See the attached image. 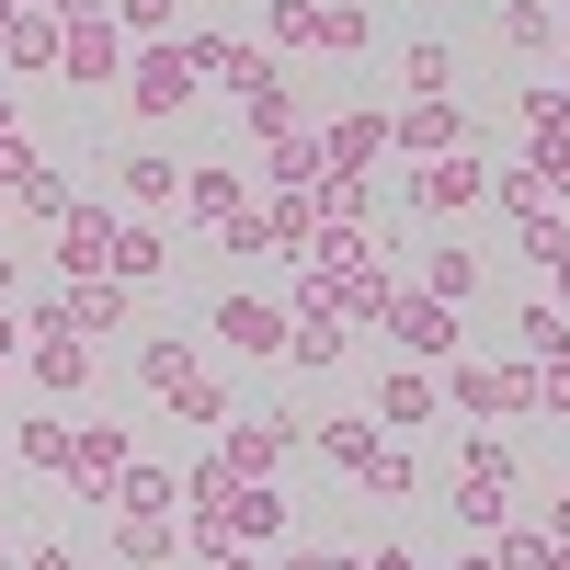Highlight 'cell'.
Masks as SVG:
<instances>
[{"instance_id":"e0dca14e","label":"cell","mask_w":570,"mask_h":570,"mask_svg":"<svg viewBox=\"0 0 570 570\" xmlns=\"http://www.w3.org/2000/svg\"><path fill=\"white\" fill-rule=\"evenodd\" d=\"M434 411H445V376H434V365H400V376H376V434H422Z\"/></svg>"},{"instance_id":"83f0119b","label":"cell","mask_w":570,"mask_h":570,"mask_svg":"<svg viewBox=\"0 0 570 570\" xmlns=\"http://www.w3.org/2000/svg\"><path fill=\"white\" fill-rule=\"evenodd\" d=\"M400 91H411V104H445V91H456V46H445V35H411Z\"/></svg>"},{"instance_id":"8992f818","label":"cell","mask_w":570,"mask_h":570,"mask_svg":"<svg viewBox=\"0 0 570 570\" xmlns=\"http://www.w3.org/2000/svg\"><path fill=\"white\" fill-rule=\"evenodd\" d=\"M206 343H217V354H240V365H285V297H263V285H217Z\"/></svg>"},{"instance_id":"f1b7e54d","label":"cell","mask_w":570,"mask_h":570,"mask_svg":"<svg viewBox=\"0 0 570 570\" xmlns=\"http://www.w3.org/2000/svg\"><path fill=\"white\" fill-rule=\"evenodd\" d=\"M160 559H183L171 513H126V525H115V570H160Z\"/></svg>"},{"instance_id":"681fc988","label":"cell","mask_w":570,"mask_h":570,"mask_svg":"<svg viewBox=\"0 0 570 570\" xmlns=\"http://www.w3.org/2000/svg\"><path fill=\"white\" fill-rule=\"evenodd\" d=\"M12 12H23V0H0V35H12Z\"/></svg>"},{"instance_id":"d590c367","label":"cell","mask_w":570,"mask_h":570,"mask_svg":"<svg viewBox=\"0 0 570 570\" xmlns=\"http://www.w3.org/2000/svg\"><path fill=\"white\" fill-rule=\"evenodd\" d=\"M513 354H537V365H559V354H570V320H559L548 297H525V308H513Z\"/></svg>"},{"instance_id":"7c38bea8","label":"cell","mask_w":570,"mask_h":570,"mask_svg":"<svg viewBox=\"0 0 570 570\" xmlns=\"http://www.w3.org/2000/svg\"><path fill=\"white\" fill-rule=\"evenodd\" d=\"M183 58H195V80L206 91H252L274 58H263V46H240V35H217V23H183Z\"/></svg>"},{"instance_id":"d6a6232c","label":"cell","mask_w":570,"mask_h":570,"mask_svg":"<svg viewBox=\"0 0 570 570\" xmlns=\"http://www.w3.org/2000/svg\"><path fill=\"white\" fill-rule=\"evenodd\" d=\"M354 491H376V502H411V491H422V456H411V434H389V445H376Z\"/></svg>"},{"instance_id":"2e32d148","label":"cell","mask_w":570,"mask_h":570,"mask_svg":"<svg viewBox=\"0 0 570 570\" xmlns=\"http://www.w3.org/2000/svg\"><path fill=\"white\" fill-rule=\"evenodd\" d=\"M297 126H308V91L285 80V69H263V80L240 91V137H252V149H274V137H297Z\"/></svg>"},{"instance_id":"ffe728a7","label":"cell","mask_w":570,"mask_h":570,"mask_svg":"<svg viewBox=\"0 0 570 570\" xmlns=\"http://www.w3.org/2000/svg\"><path fill=\"white\" fill-rule=\"evenodd\" d=\"M240 206H252V183L228 171V160H195V171H183V206H171V217H183V228H217V217H240Z\"/></svg>"},{"instance_id":"3957f363","label":"cell","mask_w":570,"mask_h":570,"mask_svg":"<svg viewBox=\"0 0 570 570\" xmlns=\"http://www.w3.org/2000/svg\"><path fill=\"white\" fill-rule=\"evenodd\" d=\"M195 104H206V80H195V58H183V35L137 46L126 80H115V115H137V126H171V115H195Z\"/></svg>"},{"instance_id":"ee69618b","label":"cell","mask_w":570,"mask_h":570,"mask_svg":"<svg viewBox=\"0 0 570 570\" xmlns=\"http://www.w3.org/2000/svg\"><path fill=\"white\" fill-rule=\"evenodd\" d=\"M537 274H548V308H570V240H559V252H548Z\"/></svg>"},{"instance_id":"277c9868","label":"cell","mask_w":570,"mask_h":570,"mask_svg":"<svg viewBox=\"0 0 570 570\" xmlns=\"http://www.w3.org/2000/svg\"><path fill=\"white\" fill-rule=\"evenodd\" d=\"M445 376V411H468V422H537V354H491V365H434Z\"/></svg>"},{"instance_id":"603a6c76","label":"cell","mask_w":570,"mask_h":570,"mask_svg":"<svg viewBox=\"0 0 570 570\" xmlns=\"http://www.w3.org/2000/svg\"><path fill=\"white\" fill-rule=\"evenodd\" d=\"M58 46H69V23L46 12V0H35V12H12V35H0V58H12L23 80H46V69H58Z\"/></svg>"},{"instance_id":"e575fe53","label":"cell","mask_w":570,"mask_h":570,"mask_svg":"<svg viewBox=\"0 0 570 570\" xmlns=\"http://www.w3.org/2000/svg\"><path fill=\"white\" fill-rule=\"evenodd\" d=\"M171 274V252H160V228L137 217V228H115V285H160Z\"/></svg>"},{"instance_id":"4316f807","label":"cell","mask_w":570,"mask_h":570,"mask_svg":"<svg viewBox=\"0 0 570 570\" xmlns=\"http://www.w3.org/2000/svg\"><path fill=\"white\" fill-rule=\"evenodd\" d=\"M513 58H559V0H502V23H491Z\"/></svg>"},{"instance_id":"ba28073f","label":"cell","mask_w":570,"mask_h":570,"mask_svg":"<svg viewBox=\"0 0 570 570\" xmlns=\"http://www.w3.org/2000/svg\"><path fill=\"white\" fill-rule=\"evenodd\" d=\"M80 331V343H115V331L137 320V285H115V274H80V285H58V297H35L23 308V331Z\"/></svg>"},{"instance_id":"6da1fadb","label":"cell","mask_w":570,"mask_h":570,"mask_svg":"<svg viewBox=\"0 0 570 570\" xmlns=\"http://www.w3.org/2000/svg\"><path fill=\"white\" fill-rule=\"evenodd\" d=\"M137 389H149L171 422H195V434H217L228 411H240V389L206 365V343L195 331H137Z\"/></svg>"},{"instance_id":"7bdbcfd3","label":"cell","mask_w":570,"mask_h":570,"mask_svg":"<svg viewBox=\"0 0 570 570\" xmlns=\"http://www.w3.org/2000/svg\"><path fill=\"white\" fill-rule=\"evenodd\" d=\"M537 411H548V422H570V354H559V365H537Z\"/></svg>"},{"instance_id":"30bf717a","label":"cell","mask_w":570,"mask_h":570,"mask_svg":"<svg viewBox=\"0 0 570 570\" xmlns=\"http://www.w3.org/2000/svg\"><path fill=\"white\" fill-rule=\"evenodd\" d=\"M126 58H137V46L115 35V12H104V23H69V46H58V80H69V91H91V104H115Z\"/></svg>"},{"instance_id":"7a4b0ae2","label":"cell","mask_w":570,"mask_h":570,"mask_svg":"<svg viewBox=\"0 0 570 570\" xmlns=\"http://www.w3.org/2000/svg\"><path fill=\"white\" fill-rule=\"evenodd\" d=\"M513 480H525V456H513V422H480L456 456V480H445V513H456V537H502L513 525Z\"/></svg>"},{"instance_id":"9c48e42d","label":"cell","mask_w":570,"mask_h":570,"mask_svg":"<svg viewBox=\"0 0 570 570\" xmlns=\"http://www.w3.org/2000/svg\"><path fill=\"white\" fill-rule=\"evenodd\" d=\"M126 456H137L126 422H69V468H58V491H69V502H104Z\"/></svg>"},{"instance_id":"bcb514c9","label":"cell","mask_w":570,"mask_h":570,"mask_svg":"<svg viewBox=\"0 0 570 570\" xmlns=\"http://www.w3.org/2000/svg\"><path fill=\"white\" fill-rule=\"evenodd\" d=\"M206 570H274V559H263V548H217Z\"/></svg>"},{"instance_id":"d6986e66","label":"cell","mask_w":570,"mask_h":570,"mask_svg":"<svg viewBox=\"0 0 570 570\" xmlns=\"http://www.w3.org/2000/svg\"><path fill=\"white\" fill-rule=\"evenodd\" d=\"M23 376H35L46 400H80V389H91V343H80V331H58V320H46V331H35V365H23Z\"/></svg>"},{"instance_id":"11a10c76","label":"cell","mask_w":570,"mask_h":570,"mask_svg":"<svg viewBox=\"0 0 570 570\" xmlns=\"http://www.w3.org/2000/svg\"><path fill=\"white\" fill-rule=\"evenodd\" d=\"M0 480H12V468H0Z\"/></svg>"},{"instance_id":"52a82bcc","label":"cell","mask_w":570,"mask_h":570,"mask_svg":"<svg viewBox=\"0 0 570 570\" xmlns=\"http://www.w3.org/2000/svg\"><path fill=\"white\" fill-rule=\"evenodd\" d=\"M400 206H411V217H434V228H445V217H468V206H491V160H480V149L411 160V171H400Z\"/></svg>"},{"instance_id":"816d5d0a","label":"cell","mask_w":570,"mask_h":570,"mask_svg":"<svg viewBox=\"0 0 570 570\" xmlns=\"http://www.w3.org/2000/svg\"><path fill=\"white\" fill-rule=\"evenodd\" d=\"M456 570H502V559H456Z\"/></svg>"},{"instance_id":"9a60e30c","label":"cell","mask_w":570,"mask_h":570,"mask_svg":"<svg viewBox=\"0 0 570 570\" xmlns=\"http://www.w3.org/2000/svg\"><path fill=\"white\" fill-rule=\"evenodd\" d=\"M308 137H320V160H331V171H376V160H389V137H400V115H376V104H365V115H331V126H308Z\"/></svg>"},{"instance_id":"5bb4252c","label":"cell","mask_w":570,"mask_h":570,"mask_svg":"<svg viewBox=\"0 0 570 570\" xmlns=\"http://www.w3.org/2000/svg\"><path fill=\"white\" fill-rule=\"evenodd\" d=\"M285 365H297V376H343L354 365V331L331 308H285Z\"/></svg>"},{"instance_id":"c3c4849f","label":"cell","mask_w":570,"mask_h":570,"mask_svg":"<svg viewBox=\"0 0 570 570\" xmlns=\"http://www.w3.org/2000/svg\"><path fill=\"white\" fill-rule=\"evenodd\" d=\"M12 343H23V320H12V308H0V376H12Z\"/></svg>"},{"instance_id":"8d00e7d4","label":"cell","mask_w":570,"mask_h":570,"mask_svg":"<svg viewBox=\"0 0 570 570\" xmlns=\"http://www.w3.org/2000/svg\"><path fill=\"white\" fill-rule=\"evenodd\" d=\"M12 456H23V468H69V422H58V411L12 422Z\"/></svg>"},{"instance_id":"7dc6e473","label":"cell","mask_w":570,"mask_h":570,"mask_svg":"<svg viewBox=\"0 0 570 570\" xmlns=\"http://www.w3.org/2000/svg\"><path fill=\"white\" fill-rule=\"evenodd\" d=\"M23 297V252H0V308H12Z\"/></svg>"},{"instance_id":"5b68a950","label":"cell","mask_w":570,"mask_h":570,"mask_svg":"<svg viewBox=\"0 0 570 570\" xmlns=\"http://www.w3.org/2000/svg\"><path fill=\"white\" fill-rule=\"evenodd\" d=\"M308 445V411L297 400H263V411H228L217 422V480H274V456Z\"/></svg>"},{"instance_id":"cb8c5ba5","label":"cell","mask_w":570,"mask_h":570,"mask_svg":"<svg viewBox=\"0 0 570 570\" xmlns=\"http://www.w3.org/2000/svg\"><path fill=\"white\" fill-rule=\"evenodd\" d=\"M411 285H422V297H445V308H468V297H480V252H468V240H434Z\"/></svg>"},{"instance_id":"8fae6325","label":"cell","mask_w":570,"mask_h":570,"mask_svg":"<svg viewBox=\"0 0 570 570\" xmlns=\"http://www.w3.org/2000/svg\"><path fill=\"white\" fill-rule=\"evenodd\" d=\"M456 320H468V308H445V297H422V285H400V308L376 320V331H389L411 365H456Z\"/></svg>"},{"instance_id":"f546056e","label":"cell","mask_w":570,"mask_h":570,"mask_svg":"<svg viewBox=\"0 0 570 570\" xmlns=\"http://www.w3.org/2000/svg\"><path fill=\"white\" fill-rule=\"evenodd\" d=\"M376 46V0H320V58H365Z\"/></svg>"},{"instance_id":"9f6ffc18","label":"cell","mask_w":570,"mask_h":570,"mask_svg":"<svg viewBox=\"0 0 570 570\" xmlns=\"http://www.w3.org/2000/svg\"><path fill=\"white\" fill-rule=\"evenodd\" d=\"M23 12H35V0H23Z\"/></svg>"},{"instance_id":"b9f144b4","label":"cell","mask_w":570,"mask_h":570,"mask_svg":"<svg viewBox=\"0 0 570 570\" xmlns=\"http://www.w3.org/2000/svg\"><path fill=\"white\" fill-rule=\"evenodd\" d=\"M525 160H537V183H548V206H559V195H570V126H559V137H525Z\"/></svg>"},{"instance_id":"1f68e13d","label":"cell","mask_w":570,"mask_h":570,"mask_svg":"<svg viewBox=\"0 0 570 570\" xmlns=\"http://www.w3.org/2000/svg\"><path fill=\"white\" fill-rule=\"evenodd\" d=\"M206 240H217V252H228V263H274V206H263V195H252V206H240V217H217V228H206Z\"/></svg>"},{"instance_id":"7402d4cb","label":"cell","mask_w":570,"mask_h":570,"mask_svg":"<svg viewBox=\"0 0 570 570\" xmlns=\"http://www.w3.org/2000/svg\"><path fill=\"white\" fill-rule=\"evenodd\" d=\"M308 445L331 456V480H365V456H376V445H389V434H376V422H365V411H320V422H308Z\"/></svg>"},{"instance_id":"484cf974","label":"cell","mask_w":570,"mask_h":570,"mask_svg":"<svg viewBox=\"0 0 570 570\" xmlns=\"http://www.w3.org/2000/svg\"><path fill=\"white\" fill-rule=\"evenodd\" d=\"M104 502H115V513H183V468H137V456H126Z\"/></svg>"},{"instance_id":"d4e9b609","label":"cell","mask_w":570,"mask_h":570,"mask_svg":"<svg viewBox=\"0 0 570 570\" xmlns=\"http://www.w3.org/2000/svg\"><path fill=\"white\" fill-rule=\"evenodd\" d=\"M285 525H297V513H285L274 480H240V491H228V537H240V548H263V537H285Z\"/></svg>"},{"instance_id":"4fadbf2b","label":"cell","mask_w":570,"mask_h":570,"mask_svg":"<svg viewBox=\"0 0 570 570\" xmlns=\"http://www.w3.org/2000/svg\"><path fill=\"white\" fill-rule=\"evenodd\" d=\"M115 228H126L115 206H91V195H80V206L58 217V274H69V285H80V274H115Z\"/></svg>"},{"instance_id":"60d3db41","label":"cell","mask_w":570,"mask_h":570,"mask_svg":"<svg viewBox=\"0 0 570 570\" xmlns=\"http://www.w3.org/2000/svg\"><path fill=\"white\" fill-rule=\"evenodd\" d=\"M46 171V149H35V137L23 126H0V195H23V183Z\"/></svg>"},{"instance_id":"836d02e7","label":"cell","mask_w":570,"mask_h":570,"mask_svg":"<svg viewBox=\"0 0 570 570\" xmlns=\"http://www.w3.org/2000/svg\"><path fill=\"white\" fill-rule=\"evenodd\" d=\"M491 559H502V570H570V537H548V525H502Z\"/></svg>"},{"instance_id":"f35d334b","label":"cell","mask_w":570,"mask_h":570,"mask_svg":"<svg viewBox=\"0 0 570 570\" xmlns=\"http://www.w3.org/2000/svg\"><path fill=\"white\" fill-rule=\"evenodd\" d=\"M274 58H308V46H320V0H274Z\"/></svg>"},{"instance_id":"f5cc1de1","label":"cell","mask_w":570,"mask_h":570,"mask_svg":"<svg viewBox=\"0 0 570 570\" xmlns=\"http://www.w3.org/2000/svg\"><path fill=\"white\" fill-rule=\"evenodd\" d=\"M0 126H12V91H0Z\"/></svg>"},{"instance_id":"f6af8a7d","label":"cell","mask_w":570,"mask_h":570,"mask_svg":"<svg viewBox=\"0 0 570 570\" xmlns=\"http://www.w3.org/2000/svg\"><path fill=\"white\" fill-rule=\"evenodd\" d=\"M46 12H58V23H104L115 0H46Z\"/></svg>"},{"instance_id":"ab89813d","label":"cell","mask_w":570,"mask_h":570,"mask_svg":"<svg viewBox=\"0 0 570 570\" xmlns=\"http://www.w3.org/2000/svg\"><path fill=\"white\" fill-rule=\"evenodd\" d=\"M12 206H23V217H46V228H58V217H69V206H80V183H69V171H58V160H46V171H35V183H23V195H12Z\"/></svg>"},{"instance_id":"74e56055","label":"cell","mask_w":570,"mask_h":570,"mask_svg":"<svg viewBox=\"0 0 570 570\" xmlns=\"http://www.w3.org/2000/svg\"><path fill=\"white\" fill-rule=\"evenodd\" d=\"M115 35H126V46H160V35H183V0H115Z\"/></svg>"},{"instance_id":"f907efd6","label":"cell","mask_w":570,"mask_h":570,"mask_svg":"<svg viewBox=\"0 0 570 570\" xmlns=\"http://www.w3.org/2000/svg\"><path fill=\"white\" fill-rule=\"evenodd\" d=\"M0 570H12V525H0Z\"/></svg>"},{"instance_id":"ac0fdd59","label":"cell","mask_w":570,"mask_h":570,"mask_svg":"<svg viewBox=\"0 0 570 570\" xmlns=\"http://www.w3.org/2000/svg\"><path fill=\"white\" fill-rule=\"evenodd\" d=\"M400 149H411V160L480 149V115H468V104H400Z\"/></svg>"},{"instance_id":"4dcf8cb0","label":"cell","mask_w":570,"mask_h":570,"mask_svg":"<svg viewBox=\"0 0 570 570\" xmlns=\"http://www.w3.org/2000/svg\"><path fill=\"white\" fill-rule=\"evenodd\" d=\"M491 206H502L513 228H525V217H559V206H548V183H537V160H525V149H513V160L491 171Z\"/></svg>"},{"instance_id":"44dd1931","label":"cell","mask_w":570,"mask_h":570,"mask_svg":"<svg viewBox=\"0 0 570 570\" xmlns=\"http://www.w3.org/2000/svg\"><path fill=\"white\" fill-rule=\"evenodd\" d=\"M115 195H126L137 217H171V206H183V160H160V149H126V160H115Z\"/></svg>"},{"instance_id":"db71d44e","label":"cell","mask_w":570,"mask_h":570,"mask_svg":"<svg viewBox=\"0 0 570 570\" xmlns=\"http://www.w3.org/2000/svg\"><path fill=\"white\" fill-rule=\"evenodd\" d=\"M559 35H570V0H559Z\"/></svg>"}]
</instances>
